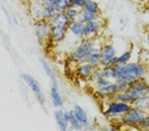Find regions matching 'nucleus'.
<instances>
[{"instance_id": "nucleus-12", "label": "nucleus", "mask_w": 149, "mask_h": 131, "mask_svg": "<svg viewBox=\"0 0 149 131\" xmlns=\"http://www.w3.org/2000/svg\"><path fill=\"white\" fill-rule=\"evenodd\" d=\"M95 70V68L89 64L88 62L84 63L78 64L76 73L79 78H83V79H87L91 77L92 73Z\"/></svg>"}, {"instance_id": "nucleus-4", "label": "nucleus", "mask_w": 149, "mask_h": 131, "mask_svg": "<svg viewBox=\"0 0 149 131\" xmlns=\"http://www.w3.org/2000/svg\"><path fill=\"white\" fill-rule=\"evenodd\" d=\"M128 99L129 103L134 102L141 97L149 95V85L146 82L137 80L129 84L124 91Z\"/></svg>"}, {"instance_id": "nucleus-17", "label": "nucleus", "mask_w": 149, "mask_h": 131, "mask_svg": "<svg viewBox=\"0 0 149 131\" xmlns=\"http://www.w3.org/2000/svg\"><path fill=\"white\" fill-rule=\"evenodd\" d=\"M32 8L31 9V13L33 19L35 21L43 20L44 14V7L40 2H32Z\"/></svg>"}, {"instance_id": "nucleus-22", "label": "nucleus", "mask_w": 149, "mask_h": 131, "mask_svg": "<svg viewBox=\"0 0 149 131\" xmlns=\"http://www.w3.org/2000/svg\"><path fill=\"white\" fill-rule=\"evenodd\" d=\"M83 9L96 13H99L100 12L99 5L94 0H84Z\"/></svg>"}, {"instance_id": "nucleus-6", "label": "nucleus", "mask_w": 149, "mask_h": 131, "mask_svg": "<svg viewBox=\"0 0 149 131\" xmlns=\"http://www.w3.org/2000/svg\"><path fill=\"white\" fill-rule=\"evenodd\" d=\"M22 78L24 82L27 83L29 87H30L31 91L34 93L38 103L41 105L42 106L45 105L46 99H45V96L44 94H43L41 87H40L38 81L34 77H33L30 74H28V73H24V74H23Z\"/></svg>"}, {"instance_id": "nucleus-14", "label": "nucleus", "mask_w": 149, "mask_h": 131, "mask_svg": "<svg viewBox=\"0 0 149 131\" xmlns=\"http://www.w3.org/2000/svg\"><path fill=\"white\" fill-rule=\"evenodd\" d=\"M74 113L75 115L76 119L78 121L81 123V125L83 127H86L88 126L90 124V121H89L88 113L86 111L81 107V106L76 105L74 107Z\"/></svg>"}, {"instance_id": "nucleus-25", "label": "nucleus", "mask_w": 149, "mask_h": 131, "mask_svg": "<svg viewBox=\"0 0 149 131\" xmlns=\"http://www.w3.org/2000/svg\"><path fill=\"white\" fill-rule=\"evenodd\" d=\"M133 103H134L135 108L145 111V109L149 108V96L147 95V96L141 97V98L136 100Z\"/></svg>"}, {"instance_id": "nucleus-15", "label": "nucleus", "mask_w": 149, "mask_h": 131, "mask_svg": "<svg viewBox=\"0 0 149 131\" xmlns=\"http://www.w3.org/2000/svg\"><path fill=\"white\" fill-rule=\"evenodd\" d=\"M84 23L78 20L71 21L68 27V32L76 37H83Z\"/></svg>"}, {"instance_id": "nucleus-23", "label": "nucleus", "mask_w": 149, "mask_h": 131, "mask_svg": "<svg viewBox=\"0 0 149 131\" xmlns=\"http://www.w3.org/2000/svg\"><path fill=\"white\" fill-rule=\"evenodd\" d=\"M70 113V120L68 122V125H70L72 129L76 130H81L83 129V126L76 119L75 115H74V111L71 110L69 111Z\"/></svg>"}, {"instance_id": "nucleus-16", "label": "nucleus", "mask_w": 149, "mask_h": 131, "mask_svg": "<svg viewBox=\"0 0 149 131\" xmlns=\"http://www.w3.org/2000/svg\"><path fill=\"white\" fill-rule=\"evenodd\" d=\"M50 98H51L52 103L54 107L61 108L63 106V99L60 94L56 85H52V87L50 88Z\"/></svg>"}, {"instance_id": "nucleus-28", "label": "nucleus", "mask_w": 149, "mask_h": 131, "mask_svg": "<svg viewBox=\"0 0 149 131\" xmlns=\"http://www.w3.org/2000/svg\"><path fill=\"white\" fill-rule=\"evenodd\" d=\"M84 0H69V8L81 10L83 9Z\"/></svg>"}, {"instance_id": "nucleus-18", "label": "nucleus", "mask_w": 149, "mask_h": 131, "mask_svg": "<svg viewBox=\"0 0 149 131\" xmlns=\"http://www.w3.org/2000/svg\"><path fill=\"white\" fill-rule=\"evenodd\" d=\"M99 13H93V12L81 9V10H80V14H79L78 18L77 20L80 21L84 23H86L87 22H90V21H97L99 19Z\"/></svg>"}, {"instance_id": "nucleus-21", "label": "nucleus", "mask_w": 149, "mask_h": 131, "mask_svg": "<svg viewBox=\"0 0 149 131\" xmlns=\"http://www.w3.org/2000/svg\"><path fill=\"white\" fill-rule=\"evenodd\" d=\"M101 75L103 78L111 80L116 78V71L113 65L102 66L100 69Z\"/></svg>"}, {"instance_id": "nucleus-10", "label": "nucleus", "mask_w": 149, "mask_h": 131, "mask_svg": "<svg viewBox=\"0 0 149 131\" xmlns=\"http://www.w3.org/2000/svg\"><path fill=\"white\" fill-rule=\"evenodd\" d=\"M131 109V106L129 103L114 101L109 104L104 113L107 115H121L127 113Z\"/></svg>"}, {"instance_id": "nucleus-26", "label": "nucleus", "mask_w": 149, "mask_h": 131, "mask_svg": "<svg viewBox=\"0 0 149 131\" xmlns=\"http://www.w3.org/2000/svg\"><path fill=\"white\" fill-rule=\"evenodd\" d=\"M131 58V53L130 52L127 51L124 52L121 55L119 56H117L114 60L113 65H116V64H123L127 63L130 60Z\"/></svg>"}, {"instance_id": "nucleus-1", "label": "nucleus", "mask_w": 149, "mask_h": 131, "mask_svg": "<svg viewBox=\"0 0 149 131\" xmlns=\"http://www.w3.org/2000/svg\"><path fill=\"white\" fill-rule=\"evenodd\" d=\"M49 23L50 27V40L54 44L61 43L65 39L70 21L64 12H58Z\"/></svg>"}, {"instance_id": "nucleus-19", "label": "nucleus", "mask_w": 149, "mask_h": 131, "mask_svg": "<svg viewBox=\"0 0 149 131\" xmlns=\"http://www.w3.org/2000/svg\"><path fill=\"white\" fill-rule=\"evenodd\" d=\"M54 116L59 129L61 131H66L68 129V124L66 122L64 118V111L58 109L54 111Z\"/></svg>"}, {"instance_id": "nucleus-8", "label": "nucleus", "mask_w": 149, "mask_h": 131, "mask_svg": "<svg viewBox=\"0 0 149 131\" xmlns=\"http://www.w3.org/2000/svg\"><path fill=\"white\" fill-rule=\"evenodd\" d=\"M116 57V50L111 44L101 47V65H113Z\"/></svg>"}, {"instance_id": "nucleus-3", "label": "nucleus", "mask_w": 149, "mask_h": 131, "mask_svg": "<svg viewBox=\"0 0 149 131\" xmlns=\"http://www.w3.org/2000/svg\"><path fill=\"white\" fill-rule=\"evenodd\" d=\"M94 46L93 41L90 39H85L77 46L70 56V60L74 64H81L88 61V56Z\"/></svg>"}, {"instance_id": "nucleus-30", "label": "nucleus", "mask_w": 149, "mask_h": 131, "mask_svg": "<svg viewBox=\"0 0 149 131\" xmlns=\"http://www.w3.org/2000/svg\"><path fill=\"white\" fill-rule=\"evenodd\" d=\"M31 2H40L41 0H31Z\"/></svg>"}, {"instance_id": "nucleus-27", "label": "nucleus", "mask_w": 149, "mask_h": 131, "mask_svg": "<svg viewBox=\"0 0 149 131\" xmlns=\"http://www.w3.org/2000/svg\"><path fill=\"white\" fill-rule=\"evenodd\" d=\"M80 12V10H78V9H77L68 8L65 11H64V13H65L67 17L68 18V19L71 22V21H74L78 19Z\"/></svg>"}, {"instance_id": "nucleus-2", "label": "nucleus", "mask_w": 149, "mask_h": 131, "mask_svg": "<svg viewBox=\"0 0 149 131\" xmlns=\"http://www.w3.org/2000/svg\"><path fill=\"white\" fill-rule=\"evenodd\" d=\"M113 66L116 71L115 80H121L127 84L140 80L145 74V68L136 63L127 62Z\"/></svg>"}, {"instance_id": "nucleus-11", "label": "nucleus", "mask_w": 149, "mask_h": 131, "mask_svg": "<svg viewBox=\"0 0 149 131\" xmlns=\"http://www.w3.org/2000/svg\"><path fill=\"white\" fill-rule=\"evenodd\" d=\"M102 28V24L98 20L92 21L84 23V30L83 37L91 39L100 31Z\"/></svg>"}, {"instance_id": "nucleus-9", "label": "nucleus", "mask_w": 149, "mask_h": 131, "mask_svg": "<svg viewBox=\"0 0 149 131\" xmlns=\"http://www.w3.org/2000/svg\"><path fill=\"white\" fill-rule=\"evenodd\" d=\"M146 116L147 115L145 111L134 107V109H131L127 113H125L123 120L129 125H136L140 123Z\"/></svg>"}, {"instance_id": "nucleus-31", "label": "nucleus", "mask_w": 149, "mask_h": 131, "mask_svg": "<svg viewBox=\"0 0 149 131\" xmlns=\"http://www.w3.org/2000/svg\"><path fill=\"white\" fill-rule=\"evenodd\" d=\"M147 43H148V45L149 46V35H148V37H147Z\"/></svg>"}, {"instance_id": "nucleus-7", "label": "nucleus", "mask_w": 149, "mask_h": 131, "mask_svg": "<svg viewBox=\"0 0 149 131\" xmlns=\"http://www.w3.org/2000/svg\"><path fill=\"white\" fill-rule=\"evenodd\" d=\"M95 85L97 91L104 96H114L119 92L116 82H113L105 78H101Z\"/></svg>"}, {"instance_id": "nucleus-29", "label": "nucleus", "mask_w": 149, "mask_h": 131, "mask_svg": "<svg viewBox=\"0 0 149 131\" xmlns=\"http://www.w3.org/2000/svg\"><path fill=\"white\" fill-rule=\"evenodd\" d=\"M90 78H91V80H92V82L94 83L97 82V81H99L101 79V78H102L100 70H95V69L94 71H93L92 75L91 76Z\"/></svg>"}, {"instance_id": "nucleus-20", "label": "nucleus", "mask_w": 149, "mask_h": 131, "mask_svg": "<svg viewBox=\"0 0 149 131\" xmlns=\"http://www.w3.org/2000/svg\"><path fill=\"white\" fill-rule=\"evenodd\" d=\"M40 64H41V66L44 70L45 73L48 76V78H49L52 83V85H57V78L56 76L55 75V73L54 71L50 67L49 64L47 62V61L45 60V59L40 58Z\"/></svg>"}, {"instance_id": "nucleus-24", "label": "nucleus", "mask_w": 149, "mask_h": 131, "mask_svg": "<svg viewBox=\"0 0 149 131\" xmlns=\"http://www.w3.org/2000/svg\"><path fill=\"white\" fill-rule=\"evenodd\" d=\"M53 6L57 12H64L69 8V0H53Z\"/></svg>"}, {"instance_id": "nucleus-13", "label": "nucleus", "mask_w": 149, "mask_h": 131, "mask_svg": "<svg viewBox=\"0 0 149 131\" xmlns=\"http://www.w3.org/2000/svg\"><path fill=\"white\" fill-rule=\"evenodd\" d=\"M88 62L95 69L101 65V48L93 46L88 58Z\"/></svg>"}, {"instance_id": "nucleus-32", "label": "nucleus", "mask_w": 149, "mask_h": 131, "mask_svg": "<svg viewBox=\"0 0 149 131\" xmlns=\"http://www.w3.org/2000/svg\"><path fill=\"white\" fill-rule=\"evenodd\" d=\"M148 110H149V108H148Z\"/></svg>"}, {"instance_id": "nucleus-5", "label": "nucleus", "mask_w": 149, "mask_h": 131, "mask_svg": "<svg viewBox=\"0 0 149 131\" xmlns=\"http://www.w3.org/2000/svg\"><path fill=\"white\" fill-rule=\"evenodd\" d=\"M33 28L35 36L40 42L45 43L50 40V27L49 21L45 20L35 21Z\"/></svg>"}]
</instances>
